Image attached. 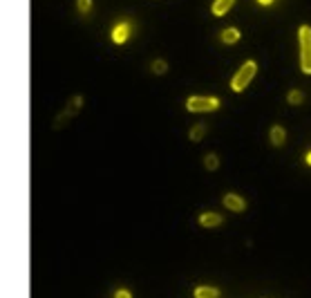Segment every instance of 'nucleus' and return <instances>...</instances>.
Here are the masks:
<instances>
[{"label":"nucleus","instance_id":"obj_1","mask_svg":"<svg viewBox=\"0 0 311 298\" xmlns=\"http://www.w3.org/2000/svg\"><path fill=\"white\" fill-rule=\"evenodd\" d=\"M83 108V95H74V97H70V101L65 103V108L61 110V114L56 117V121H54V130H63L65 128V123L70 121V119H74L78 114V110Z\"/></svg>","mask_w":311,"mask_h":298},{"label":"nucleus","instance_id":"obj_2","mask_svg":"<svg viewBox=\"0 0 311 298\" xmlns=\"http://www.w3.org/2000/svg\"><path fill=\"white\" fill-rule=\"evenodd\" d=\"M255 72H257L255 61H246V63H244L242 68L235 72V77L231 79V90H233V92H242L244 88L251 83V79L255 77Z\"/></svg>","mask_w":311,"mask_h":298},{"label":"nucleus","instance_id":"obj_3","mask_svg":"<svg viewBox=\"0 0 311 298\" xmlns=\"http://www.w3.org/2000/svg\"><path fill=\"white\" fill-rule=\"evenodd\" d=\"M300 68L305 74H311V27H300Z\"/></svg>","mask_w":311,"mask_h":298},{"label":"nucleus","instance_id":"obj_4","mask_svg":"<svg viewBox=\"0 0 311 298\" xmlns=\"http://www.w3.org/2000/svg\"><path fill=\"white\" fill-rule=\"evenodd\" d=\"M186 108L190 112H213V110L220 108V99H215V97H190L186 101Z\"/></svg>","mask_w":311,"mask_h":298},{"label":"nucleus","instance_id":"obj_5","mask_svg":"<svg viewBox=\"0 0 311 298\" xmlns=\"http://www.w3.org/2000/svg\"><path fill=\"white\" fill-rule=\"evenodd\" d=\"M224 206L229 208V211H235V213H242L244 208H246V202H244L239 195H233V193H229V195H224Z\"/></svg>","mask_w":311,"mask_h":298},{"label":"nucleus","instance_id":"obj_6","mask_svg":"<svg viewBox=\"0 0 311 298\" xmlns=\"http://www.w3.org/2000/svg\"><path fill=\"white\" fill-rule=\"evenodd\" d=\"M128 36H130V25H128V23L114 25V29H112V41L117 43V45H123V43L128 41Z\"/></svg>","mask_w":311,"mask_h":298},{"label":"nucleus","instance_id":"obj_7","mask_svg":"<svg viewBox=\"0 0 311 298\" xmlns=\"http://www.w3.org/2000/svg\"><path fill=\"white\" fill-rule=\"evenodd\" d=\"M222 215L220 213H202L199 215V224L204 226V229H215V226H222Z\"/></svg>","mask_w":311,"mask_h":298},{"label":"nucleus","instance_id":"obj_8","mask_svg":"<svg viewBox=\"0 0 311 298\" xmlns=\"http://www.w3.org/2000/svg\"><path fill=\"white\" fill-rule=\"evenodd\" d=\"M239 36H242V34H239V29H235V27H229V29H224V32L220 34V38H222L224 45H235V43L239 41Z\"/></svg>","mask_w":311,"mask_h":298},{"label":"nucleus","instance_id":"obj_9","mask_svg":"<svg viewBox=\"0 0 311 298\" xmlns=\"http://www.w3.org/2000/svg\"><path fill=\"white\" fill-rule=\"evenodd\" d=\"M233 2H235V0H215V2H213V7H211L213 16H224L226 11L233 7Z\"/></svg>","mask_w":311,"mask_h":298},{"label":"nucleus","instance_id":"obj_10","mask_svg":"<svg viewBox=\"0 0 311 298\" xmlns=\"http://www.w3.org/2000/svg\"><path fill=\"white\" fill-rule=\"evenodd\" d=\"M217 296H220V289H217V287L202 285V287L195 289V298H217Z\"/></svg>","mask_w":311,"mask_h":298},{"label":"nucleus","instance_id":"obj_11","mask_svg":"<svg viewBox=\"0 0 311 298\" xmlns=\"http://www.w3.org/2000/svg\"><path fill=\"white\" fill-rule=\"evenodd\" d=\"M284 139H287V132H284L282 126H273V128H271V141H273V146H282Z\"/></svg>","mask_w":311,"mask_h":298},{"label":"nucleus","instance_id":"obj_12","mask_svg":"<svg viewBox=\"0 0 311 298\" xmlns=\"http://www.w3.org/2000/svg\"><path fill=\"white\" fill-rule=\"evenodd\" d=\"M204 135H206V126L204 123H197V126H193L190 128V132H188V137H190V141H202L204 139Z\"/></svg>","mask_w":311,"mask_h":298},{"label":"nucleus","instance_id":"obj_13","mask_svg":"<svg viewBox=\"0 0 311 298\" xmlns=\"http://www.w3.org/2000/svg\"><path fill=\"white\" fill-rule=\"evenodd\" d=\"M92 7H94V0H77V9L81 16H90Z\"/></svg>","mask_w":311,"mask_h":298},{"label":"nucleus","instance_id":"obj_14","mask_svg":"<svg viewBox=\"0 0 311 298\" xmlns=\"http://www.w3.org/2000/svg\"><path fill=\"white\" fill-rule=\"evenodd\" d=\"M204 168H206V171H217V168H220V157H217V155H206V157H204Z\"/></svg>","mask_w":311,"mask_h":298},{"label":"nucleus","instance_id":"obj_15","mask_svg":"<svg viewBox=\"0 0 311 298\" xmlns=\"http://www.w3.org/2000/svg\"><path fill=\"white\" fill-rule=\"evenodd\" d=\"M153 72L155 74H166L168 72V63L163 59H155L153 61Z\"/></svg>","mask_w":311,"mask_h":298},{"label":"nucleus","instance_id":"obj_16","mask_svg":"<svg viewBox=\"0 0 311 298\" xmlns=\"http://www.w3.org/2000/svg\"><path fill=\"white\" fill-rule=\"evenodd\" d=\"M302 101H305V95H302L300 90H291V92H289V103L298 105V103H302Z\"/></svg>","mask_w":311,"mask_h":298},{"label":"nucleus","instance_id":"obj_17","mask_svg":"<svg viewBox=\"0 0 311 298\" xmlns=\"http://www.w3.org/2000/svg\"><path fill=\"white\" fill-rule=\"evenodd\" d=\"M114 298H132V292L130 289H117V292H114Z\"/></svg>","mask_w":311,"mask_h":298},{"label":"nucleus","instance_id":"obj_18","mask_svg":"<svg viewBox=\"0 0 311 298\" xmlns=\"http://www.w3.org/2000/svg\"><path fill=\"white\" fill-rule=\"evenodd\" d=\"M260 2H262V5H269V2H271V0H260Z\"/></svg>","mask_w":311,"mask_h":298},{"label":"nucleus","instance_id":"obj_19","mask_svg":"<svg viewBox=\"0 0 311 298\" xmlns=\"http://www.w3.org/2000/svg\"><path fill=\"white\" fill-rule=\"evenodd\" d=\"M307 162H309V164H311V155H309V157H307Z\"/></svg>","mask_w":311,"mask_h":298}]
</instances>
